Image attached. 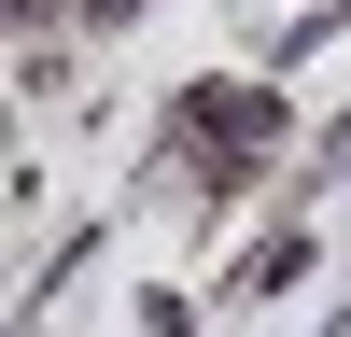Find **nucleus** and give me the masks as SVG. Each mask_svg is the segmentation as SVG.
<instances>
[{
  "mask_svg": "<svg viewBox=\"0 0 351 337\" xmlns=\"http://www.w3.org/2000/svg\"><path fill=\"white\" fill-rule=\"evenodd\" d=\"M197 127H183V155L197 168H253L267 155V99H239V84H211V99H183Z\"/></svg>",
  "mask_w": 351,
  "mask_h": 337,
  "instance_id": "1",
  "label": "nucleus"
}]
</instances>
